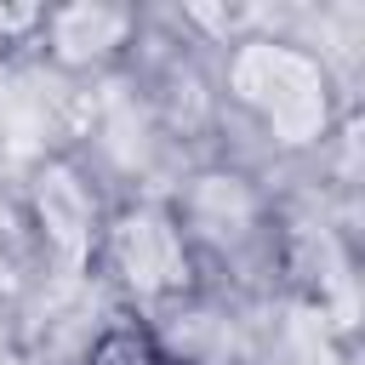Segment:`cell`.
Returning a JSON list of instances; mask_svg holds the SVG:
<instances>
[{
    "label": "cell",
    "instance_id": "cell-1",
    "mask_svg": "<svg viewBox=\"0 0 365 365\" xmlns=\"http://www.w3.org/2000/svg\"><path fill=\"white\" fill-rule=\"evenodd\" d=\"M211 74H217L222 148L228 137H240L251 148L245 165L257 171H308L354 125L336 57L297 29H279L274 11L268 23L228 40L211 57Z\"/></svg>",
    "mask_w": 365,
    "mask_h": 365
},
{
    "label": "cell",
    "instance_id": "cell-2",
    "mask_svg": "<svg viewBox=\"0 0 365 365\" xmlns=\"http://www.w3.org/2000/svg\"><path fill=\"white\" fill-rule=\"evenodd\" d=\"M165 200L211 297L245 308L279 297V182L268 171L234 154H205L177 171Z\"/></svg>",
    "mask_w": 365,
    "mask_h": 365
},
{
    "label": "cell",
    "instance_id": "cell-3",
    "mask_svg": "<svg viewBox=\"0 0 365 365\" xmlns=\"http://www.w3.org/2000/svg\"><path fill=\"white\" fill-rule=\"evenodd\" d=\"M91 285L108 297V314H125L143 325H160L165 314H177L182 302H194L205 291L165 194L114 200L97 262H91Z\"/></svg>",
    "mask_w": 365,
    "mask_h": 365
},
{
    "label": "cell",
    "instance_id": "cell-4",
    "mask_svg": "<svg viewBox=\"0 0 365 365\" xmlns=\"http://www.w3.org/2000/svg\"><path fill=\"white\" fill-rule=\"evenodd\" d=\"M11 182H17L23 217H29L40 268H46V297L91 291V262H97V245H103V228H108V211L120 194L68 143L40 148Z\"/></svg>",
    "mask_w": 365,
    "mask_h": 365
},
{
    "label": "cell",
    "instance_id": "cell-5",
    "mask_svg": "<svg viewBox=\"0 0 365 365\" xmlns=\"http://www.w3.org/2000/svg\"><path fill=\"white\" fill-rule=\"evenodd\" d=\"M148 11L143 6H46L40 23V46L34 63L51 68L57 80L74 86H103L114 74H125L137 40H143Z\"/></svg>",
    "mask_w": 365,
    "mask_h": 365
},
{
    "label": "cell",
    "instance_id": "cell-6",
    "mask_svg": "<svg viewBox=\"0 0 365 365\" xmlns=\"http://www.w3.org/2000/svg\"><path fill=\"white\" fill-rule=\"evenodd\" d=\"M46 297V268L17 200V182L0 171V314H29Z\"/></svg>",
    "mask_w": 365,
    "mask_h": 365
},
{
    "label": "cell",
    "instance_id": "cell-7",
    "mask_svg": "<svg viewBox=\"0 0 365 365\" xmlns=\"http://www.w3.org/2000/svg\"><path fill=\"white\" fill-rule=\"evenodd\" d=\"M74 365H188L154 325L143 319H125V314H108L86 331Z\"/></svg>",
    "mask_w": 365,
    "mask_h": 365
},
{
    "label": "cell",
    "instance_id": "cell-8",
    "mask_svg": "<svg viewBox=\"0 0 365 365\" xmlns=\"http://www.w3.org/2000/svg\"><path fill=\"white\" fill-rule=\"evenodd\" d=\"M40 23H46V6H11V0H0V68L34 63Z\"/></svg>",
    "mask_w": 365,
    "mask_h": 365
},
{
    "label": "cell",
    "instance_id": "cell-9",
    "mask_svg": "<svg viewBox=\"0 0 365 365\" xmlns=\"http://www.w3.org/2000/svg\"><path fill=\"white\" fill-rule=\"evenodd\" d=\"M0 365H74L29 325V314H0Z\"/></svg>",
    "mask_w": 365,
    "mask_h": 365
}]
</instances>
